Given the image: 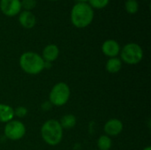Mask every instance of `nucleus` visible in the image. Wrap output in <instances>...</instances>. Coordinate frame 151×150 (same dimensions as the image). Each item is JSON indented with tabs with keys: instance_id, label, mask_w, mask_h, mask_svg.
<instances>
[{
	"instance_id": "nucleus-1",
	"label": "nucleus",
	"mask_w": 151,
	"mask_h": 150,
	"mask_svg": "<svg viewBox=\"0 0 151 150\" xmlns=\"http://www.w3.org/2000/svg\"><path fill=\"white\" fill-rule=\"evenodd\" d=\"M94 9L88 3H76L71 10V22L78 28H85L94 19Z\"/></svg>"
},
{
	"instance_id": "nucleus-2",
	"label": "nucleus",
	"mask_w": 151,
	"mask_h": 150,
	"mask_svg": "<svg viewBox=\"0 0 151 150\" xmlns=\"http://www.w3.org/2000/svg\"><path fill=\"white\" fill-rule=\"evenodd\" d=\"M45 61L42 56L35 52H24L19 57L20 68L27 74L35 75L40 73L44 69Z\"/></svg>"
},
{
	"instance_id": "nucleus-3",
	"label": "nucleus",
	"mask_w": 151,
	"mask_h": 150,
	"mask_svg": "<svg viewBox=\"0 0 151 150\" xmlns=\"http://www.w3.org/2000/svg\"><path fill=\"white\" fill-rule=\"evenodd\" d=\"M42 140L50 146L59 144L63 138V128L56 119L47 120L41 128Z\"/></svg>"
},
{
	"instance_id": "nucleus-4",
	"label": "nucleus",
	"mask_w": 151,
	"mask_h": 150,
	"mask_svg": "<svg viewBox=\"0 0 151 150\" xmlns=\"http://www.w3.org/2000/svg\"><path fill=\"white\" fill-rule=\"evenodd\" d=\"M70 94L71 91L68 85L65 82H58L54 85L50 90L49 95L50 103L54 106H63L68 102Z\"/></svg>"
},
{
	"instance_id": "nucleus-5",
	"label": "nucleus",
	"mask_w": 151,
	"mask_h": 150,
	"mask_svg": "<svg viewBox=\"0 0 151 150\" xmlns=\"http://www.w3.org/2000/svg\"><path fill=\"white\" fill-rule=\"evenodd\" d=\"M121 60L128 65H137L143 57V50L142 47L134 42L126 44L122 50H120Z\"/></svg>"
},
{
	"instance_id": "nucleus-6",
	"label": "nucleus",
	"mask_w": 151,
	"mask_h": 150,
	"mask_svg": "<svg viewBox=\"0 0 151 150\" xmlns=\"http://www.w3.org/2000/svg\"><path fill=\"white\" fill-rule=\"evenodd\" d=\"M4 135L12 141H18L24 137L26 133L25 125L19 120H11L4 126Z\"/></svg>"
},
{
	"instance_id": "nucleus-7",
	"label": "nucleus",
	"mask_w": 151,
	"mask_h": 150,
	"mask_svg": "<svg viewBox=\"0 0 151 150\" xmlns=\"http://www.w3.org/2000/svg\"><path fill=\"white\" fill-rule=\"evenodd\" d=\"M20 0H0V10L8 17H13L21 11Z\"/></svg>"
},
{
	"instance_id": "nucleus-8",
	"label": "nucleus",
	"mask_w": 151,
	"mask_h": 150,
	"mask_svg": "<svg viewBox=\"0 0 151 150\" xmlns=\"http://www.w3.org/2000/svg\"><path fill=\"white\" fill-rule=\"evenodd\" d=\"M107 136H118L123 131V124L118 118H111L108 120L104 127Z\"/></svg>"
},
{
	"instance_id": "nucleus-9",
	"label": "nucleus",
	"mask_w": 151,
	"mask_h": 150,
	"mask_svg": "<svg viewBox=\"0 0 151 150\" xmlns=\"http://www.w3.org/2000/svg\"><path fill=\"white\" fill-rule=\"evenodd\" d=\"M102 51L106 57H109L110 58L116 57L120 52V46L115 40H106L102 44Z\"/></svg>"
},
{
	"instance_id": "nucleus-10",
	"label": "nucleus",
	"mask_w": 151,
	"mask_h": 150,
	"mask_svg": "<svg viewBox=\"0 0 151 150\" xmlns=\"http://www.w3.org/2000/svg\"><path fill=\"white\" fill-rule=\"evenodd\" d=\"M19 22L24 28L30 29L35 27V25L36 23V18L31 11H23L19 12Z\"/></svg>"
},
{
	"instance_id": "nucleus-11",
	"label": "nucleus",
	"mask_w": 151,
	"mask_h": 150,
	"mask_svg": "<svg viewBox=\"0 0 151 150\" xmlns=\"http://www.w3.org/2000/svg\"><path fill=\"white\" fill-rule=\"evenodd\" d=\"M58 56H59L58 47L56 44H49L43 49L42 57L45 62L52 63L58 57Z\"/></svg>"
},
{
	"instance_id": "nucleus-12",
	"label": "nucleus",
	"mask_w": 151,
	"mask_h": 150,
	"mask_svg": "<svg viewBox=\"0 0 151 150\" xmlns=\"http://www.w3.org/2000/svg\"><path fill=\"white\" fill-rule=\"evenodd\" d=\"M14 118V109L8 104L0 103V122L8 123Z\"/></svg>"
},
{
	"instance_id": "nucleus-13",
	"label": "nucleus",
	"mask_w": 151,
	"mask_h": 150,
	"mask_svg": "<svg viewBox=\"0 0 151 150\" xmlns=\"http://www.w3.org/2000/svg\"><path fill=\"white\" fill-rule=\"evenodd\" d=\"M105 68H106V71L110 73H117L122 68V61L117 57H111L106 62Z\"/></svg>"
},
{
	"instance_id": "nucleus-14",
	"label": "nucleus",
	"mask_w": 151,
	"mask_h": 150,
	"mask_svg": "<svg viewBox=\"0 0 151 150\" xmlns=\"http://www.w3.org/2000/svg\"><path fill=\"white\" fill-rule=\"evenodd\" d=\"M59 124L63 129H71L76 125V118L72 114H66L61 118Z\"/></svg>"
},
{
	"instance_id": "nucleus-15",
	"label": "nucleus",
	"mask_w": 151,
	"mask_h": 150,
	"mask_svg": "<svg viewBox=\"0 0 151 150\" xmlns=\"http://www.w3.org/2000/svg\"><path fill=\"white\" fill-rule=\"evenodd\" d=\"M111 145V139L107 135H101L97 140V147L99 150H110Z\"/></svg>"
},
{
	"instance_id": "nucleus-16",
	"label": "nucleus",
	"mask_w": 151,
	"mask_h": 150,
	"mask_svg": "<svg viewBox=\"0 0 151 150\" xmlns=\"http://www.w3.org/2000/svg\"><path fill=\"white\" fill-rule=\"evenodd\" d=\"M125 8L129 14H134L139 10V3L137 0H127L125 3Z\"/></svg>"
},
{
	"instance_id": "nucleus-17",
	"label": "nucleus",
	"mask_w": 151,
	"mask_h": 150,
	"mask_svg": "<svg viewBox=\"0 0 151 150\" xmlns=\"http://www.w3.org/2000/svg\"><path fill=\"white\" fill-rule=\"evenodd\" d=\"M110 3V0H88V4L94 9H103L106 7Z\"/></svg>"
},
{
	"instance_id": "nucleus-18",
	"label": "nucleus",
	"mask_w": 151,
	"mask_h": 150,
	"mask_svg": "<svg viewBox=\"0 0 151 150\" xmlns=\"http://www.w3.org/2000/svg\"><path fill=\"white\" fill-rule=\"evenodd\" d=\"M36 5V0H22L21 1V8L24 11H31Z\"/></svg>"
},
{
	"instance_id": "nucleus-19",
	"label": "nucleus",
	"mask_w": 151,
	"mask_h": 150,
	"mask_svg": "<svg viewBox=\"0 0 151 150\" xmlns=\"http://www.w3.org/2000/svg\"><path fill=\"white\" fill-rule=\"evenodd\" d=\"M27 114V110L26 107L19 106L14 110V116H17L18 118H24Z\"/></svg>"
},
{
	"instance_id": "nucleus-20",
	"label": "nucleus",
	"mask_w": 151,
	"mask_h": 150,
	"mask_svg": "<svg viewBox=\"0 0 151 150\" xmlns=\"http://www.w3.org/2000/svg\"><path fill=\"white\" fill-rule=\"evenodd\" d=\"M77 3H88V0H76Z\"/></svg>"
},
{
	"instance_id": "nucleus-21",
	"label": "nucleus",
	"mask_w": 151,
	"mask_h": 150,
	"mask_svg": "<svg viewBox=\"0 0 151 150\" xmlns=\"http://www.w3.org/2000/svg\"><path fill=\"white\" fill-rule=\"evenodd\" d=\"M143 150H151V147L150 146H148V147H146V148H144Z\"/></svg>"
},
{
	"instance_id": "nucleus-22",
	"label": "nucleus",
	"mask_w": 151,
	"mask_h": 150,
	"mask_svg": "<svg viewBox=\"0 0 151 150\" xmlns=\"http://www.w3.org/2000/svg\"><path fill=\"white\" fill-rule=\"evenodd\" d=\"M50 1H58V0H50Z\"/></svg>"
}]
</instances>
